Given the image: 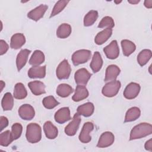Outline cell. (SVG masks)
Masks as SVG:
<instances>
[{"instance_id": "cell-1", "label": "cell", "mask_w": 152, "mask_h": 152, "mask_svg": "<svg viewBox=\"0 0 152 152\" xmlns=\"http://www.w3.org/2000/svg\"><path fill=\"white\" fill-rule=\"evenodd\" d=\"M152 133V126L150 124L143 122L135 125L131 131L129 140L140 139Z\"/></svg>"}, {"instance_id": "cell-2", "label": "cell", "mask_w": 152, "mask_h": 152, "mask_svg": "<svg viewBox=\"0 0 152 152\" xmlns=\"http://www.w3.org/2000/svg\"><path fill=\"white\" fill-rule=\"evenodd\" d=\"M26 137L30 143H37L42 138V128L36 123H30L27 126Z\"/></svg>"}, {"instance_id": "cell-3", "label": "cell", "mask_w": 152, "mask_h": 152, "mask_svg": "<svg viewBox=\"0 0 152 152\" xmlns=\"http://www.w3.org/2000/svg\"><path fill=\"white\" fill-rule=\"evenodd\" d=\"M121 87V84L119 81H109L103 86L102 93L106 97H112L118 94Z\"/></svg>"}, {"instance_id": "cell-4", "label": "cell", "mask_w": 152, "mask_h": 152, "mask_svg": "<svg viewBox=\"0 0 152 152\" xmlns=\"http://www.w3.org/2000/svg\"><path fill=\"white\" fill-rule=\"evenodd\" d=\"M91 51L81 49L75 51L72 55V62L75 66L87 62L91 57Z\"/></svg>"}, {"instance_id": "cell-5", "label": "cell", "mask_w": 152, "mask_h": 152, "mask_svg": "<svg viewBox=\"0 0 152 152\" xmlns=\"http://www.w3.org/2000/svg\"><path fill=\"white\" fill-rule=\"evenodd\" d=\"M71 71V68L66 59H64L58 65L56 70V75L59 80H65L69 77Z\"/></svg>"}, {"instance_id": "cell-6", "label": "cell", "mask_w": 152, "mask_h": 152, "mask_svg": "<svg viewBox=\"0 0 152 152\" xmlns=\"http://www.w3.org/2000/svg\"><path fill=\"white\" fill-rule=\"evenodd\" d=\"M92 74L84 68L78 69L74 74V79L77 85L86 86Z\"/></svg>"}, {"instance_id": "cell-7", "label": "cell", "mask_w": 152, "mask_h": 152, "mask_svg": "<svg viewBox=\"0 0 152 152\" xmlns=\"http://www.w3.org/2000/svg\"><path fill=\"white\" fill-rule=\"evenodd\" d=\"M77 113H75L72 118V120L71 122H70L65 128V133L68 135V136H74L80 124V122L81 121V119Z\"/></svg>"}, {"instance_id": "cell-8", "label": "cell", "mask_w": 152, "mask_h": 152, "mask_svg": "<svg viewBox=\"0 0 152 152\" xmlns=\"http://www.w3.org/2000/svg\"><path fill=\"white\" fill-rule=\"evenodd\" d=\"M93 129L94 125L91 122H86L83 125L81 132L79 135V140L83 143L89 142L91 140V137L90 135V133L93 130Z\"/></svg>"}, {"instance_id": "cell-9", "label": "cell", "mask_w": 152, "mask_h": 152, "mask_svg": "<svg viewBox=\"0 0 152 152\" xmlns=\"http://www.w3.org/2000/svg\"><path fill=\"white\" fill-rule=\"evenodd\" d=\"M140 86L136 83H130L125 87L124 91V96L129 100L135 99L138 95L140 91Z\"/></svg>"}, {"instance_id": "cell-10", "label": "cell", "mask_w": 152, "mask_h": 152, "mask_svg": "<svg viewBox=\"0 0 152 152\" xmlns=\"http://www.w3.org/2000/svg\"><path fill=\"white\" fill-rule=\"evenodd\" d=\"M103 52L108 59H115L117 58L119 55V48L117 41L115 40L112 41L109 45L104 48Z\"/></svg>"}, {"instance_id": "cell-11", "label": "cell", "mask_w": 152, "mask_h": 152, "mask_svg": "<svg viewBox=\"0 0 152 152\" xmlns=\"http://www.w3.org/2000/svg\"><path fill=\"white\" fill-rule=\"evenodd\" d=\"M18 113L22 119L26 121L31 120L35 115L34 108L28 104H24L21 106L18 109Z\"/></svg>"}, {"instance_id": "cell-12", "label": "cell", "mask_w": 152, "mask_h": 152, "mask_svg": "<svg viewBox=\"0 0 152 152\" xmlns=\"http://www.w3.org/2000/svg\"><path fill=\"white\" fill-rule=\"evenodd\" d=\"M114 140V135L111 132H104L100 135L97 144V147L99 148L107 147L113 143Z\"/></svg>"}, {"instance_id": "cell-13", "label": "cell", "mask_w": 152, "mask_h": 152, "mask_svg": "<svg viewBox=\"0 0 152 152\" xmlns=\"http://www.w3.org/2000/svg\"><path fill=\"white\" fill-rule=\"evenodd\" d=\"M55 121L60 124L69 121L71 118L70 110L68 107H64L57 110L54 115Z\"/></svg>"}, {"instance_id": "cell-14", "label": "cell", "mask_w": 152, "mask_h": 152, "mask_svg": "<svg viewBox=\"0 0 152 152\" xmlns=\"http://www.w3.org/2000/svg\"><path fill=\"white\" fill-rule=\"evenodd\" d=\"M48 8V5L45 4H41L28 12L27 14V17L32 20L37 21L43 17Z\"/></svg>"}, {"instance_id": "cell-15", "label": "cell", "mask_w": 152, "mask_h": 152, "mask_svg": "<svg viewBox=\"0 0 152 152\" xmlns=\"http://www.w3.org/2000/svg\"><path fill=\"white\" fill-rule=\"evenodd\" d=\"M121 69L116 65H109L106 69L105 73V82H109L112 81L116 80V78L120 74Z\"/></svg>"}, {"instance_id": "cell-16", "label": "cell", "mask_w": 152, "mask_h": 152, "mask_svg": "<svg viewBox=\"0 0 152 152\" xmlns=\"http://www.w3.org/2000/svg\"><path fill=\"white\" fill-rule=\"evenodd\" d=\"M30 52L31 50L24 49L21 50L18 53L16 58V65L18 71H20L25 66Z\"/></svg>"}, {"instance_id": "cell-17", "label": "cell", "mask_w": 152, "mask_h": 152, "mask_svg": "<svg viewBox=\"0 0 152 152\" xmlns=\"http://www.w3.org/2000/svg\"><path fill=\"white\" fill-rule=\"evenodd\" d=\"M28 86L31 93L35 96H40L46 93L45 85L40 81H33L28 83Z\"/></svg>"}, {"instance_id": "cell-18", "label": "cell", "mask_w": 152, "mask_h": 152, "mask_svg": "<svg viewBox=\"0 0 152 152\" xmlns=\"http://www.w3.org/2000/svg\"><path fill=\"white\" fill-rule=\"evenodd\" d=\"M43 130L46 137L48 139L53 140L56 138L58 136V128L50 121H46L44 124Z\"/></svg>"}, {"instance_id": "cell-19", "label": "cell", "mask_w": 152, "mask_h": 152, "mask_svg": "<svg viewBox=\"0 0 152 152\" xmlns=\"http://www.w3.org/2000/svg\"><path fill=\"white\" fill-rule=\"evenodd\" d=\"M27 74L31 78H43L46 75V65L33 66L28 69Z\"/></svg>"}, {"instance_id": "cell-20", "label": "cell", "mask_w": 152, "mask_h": 152, "mask_svg": "<svg viewBox=\"0 0 152 152\" xmlns=\"http://www.w3.org/2000/svg\"><path fill=\"white\" fill-rule=\"evenodd\" d=\"M26 43V38L22 33H15L11 38L10 47L13 49L21 48Z\"/></svg>"}, {"instance_id": "cell-21", "label": "cell", "mask_w": 152, "mask_h": 152, "mask_svg": "<svg viewBox=\"0 0 152 152\" xmlns=\"http://www.w3.org/2000/svg\"><path fill=\"white\" fill-rule=\"evenodd\" d=\"M94 104L91 102H87L78 107L77 113L79 115H82L85 117H89L94 112Z\"/></svg>"}, {"instance_id": "cell-22", "label": "cell", "mask_w": 152, "mask_h": 152, "mask_svg": "<svg viewBox=\"0 0 152 152\" xmlns=\"http://www.w3.org/2000/svg\"><path fill=\"white\" fill-rule=\"evenodd\" d=\"M88 96V91L87 88L84 86L77 85L72 99L74 102H80L86 99Z\"/></svg>"}, {"instance_id": "cell-23", "label": "cell", "mask_w": 152, "mask_h": 152, "mask_svg": "<svg viewBox=\"0 0 152 152\" xmlns=\"http://www.w3.org/2000/svg\"><path fill=\"white\" fill-rule=\"evenodd\" d=\"M103 65V59L99 52H95L92 57V60L90 62V66L93 72L96 73L99 72Z\"/></svg>"}, {"instance_id": "cell-24", "label": "cell", "mask_w": 152, "mask_h": 152, "mask_svg": "<svg viewBox=\"0 0 152 152\" xmlns=\"http://www.w3.org/2000/svg\"><path fill=\"white\" fill-rule=\"evenodd\" d=\"M45 58L44 53L39 50H36L33 53L29 59V64L33 66H39L45 61Z\"/></svg>"}, {"instance_id": "cell-25", "label": "cell", "mask_w": 152, "mask_h": 152, "mask_svg": "<svg viewBox=\"0 0 152 152\" xmlns=\"http://www.w3.org/2000/svg\"><path fill=\"white\" fill-rule=\"evenodd\" d=\"M112 34V29L106 28L102 31L97 33V34L96 36L94 38V42L98 45H102L109 39Z\"/></svg>"}, {"instance_id": "cell-26", "label": "cell", "mask_w": 152, "mask_h": 152, "mask_svg": "<svg viewBox=\"0 0 152 152\" xmlns=\"http://www.w3.org/2000/svg\"><path fill=\"white\" fill-rule=\"evenodd\" d=\"M121 46L123 54L125 56H129L136 49V46L132 42L124 39L121 41Z\"/></svg>"}, {"instance_id": "cell-27", "label": "cell", "mask_w": 152, "mask_h": 152, "mask_svg": "<svg viewBox=\"0 0 152 152\" xmlns=\"http://www.w3.org/2000/svg\"><path fill=\"white\" fill-rule=\"evenodd\" d=\"M141 115L140 109L137 107H132L129 109L126 114L125 117L124 122H132L137 119Z\"/></svg>"}, {"instance_id": "cell-28", "label": "cell", "mask_w": 152, "mask_h": 152, "mask_svg": "<svg viewBox=\"0 0 152 152\" xmlns=\"http://www.w3.org/2000/svg\"><path fill=\"white\" fill-rule=\"evenodd\" d=\"M71 26L67 23L61 24L56 30V36L60 39H65L71 33Z\"/></svg>"}, {"instance_id": "cell-29", "label": "cell", "mask_w": 152, "mask_h": 152, "mask_svg": "<svg viewBox=\"0 0 152 152\" xmlns=\"http://www.w3.org/2000/svg\"><path fill=\"white\" fill-rule=\"evenodd\" d=\"M27 91L24 84L21 83H18L15 84L14 89L13 96L16 99H23L26 97Z\"/></svg>"}, {"instance_id": "cell-30", "label": "cell", "mask_w": 152, "mask_h": 152, "mask_svg": "<svg viewBox=\"0 0 152 152\" xmlns=\"http://www.w3.org/2000/svg\"><path fill=\"white\" fill-rule=\"evenodd\" d=\"M151 56L152 53L150 49H143L137 56V62L141 66H143L151 59Z\"/></svg>"}, {"instance_id": "cell-31", "label": "cell", "mask_w": 152, "mask_h": 152, "mask_svg": "<svg viewBox=\"0 0 152 152\" xmlns=\"http://www.w3.org/2000/svg\"><path fill=\"white\" fill-rule=\"evenodd\" d=\"M2 107L4 110H11L14 106L13 96L11 93H6L1 101Z\"/></svg>"}, {"instance_id": "cell-32", "label": "cell", "mask_w": 152, "mask_h": 152, "mask_svg": "<svg viewBox=\"0 0 152 152\" xmlns=\"http://www.w3.org/2000/svg\"><path fill=\"white\" fill-rule=\"evenodd\" d=\"M73 88L69 84L62 83L60 84L56 88V94L61 97H66L72 92Z\"/></svg>"}, {"instance_id": "cell-33", "label": "cell", "mask_w": 152, "mask_h": 152, "mask_svg": "<svg viewBox=\"0 0 152 152\" xmlns=\"http://www.w3.org/2000/svg\"><path fill=\"white\" fill-rule=\"evenodd\" d=\"M98 18V12L95 10H91L87 12L84 18V26L89 27L92 26Z\"/></svg>"}, {"instance_id": "cell-34", "label": "cell", "mask_w": 152, "mask_h": 152, "mask_svg": "<svg viewBox=\"0 0 152 152\" xmlns=\"http://www.w3.org/2000/svg\"><path fill=\"white\" fill-rule=\"evenodd\" d=\"M13 141L11 132L9 130H7L0 134V145L1 146L7 147Z\"/></svg>"}, {"instance_id": "cell-35", "label": "cell", "mask_w": 152, "mask_h": 152, "mask_svg": "<svg viewBox=\"0 0 152 152\" xmlns=\"http://www.w3.org/2000/svg\"><path fill=\"white\" fill-rule=\"evenodd\" d=\"M69 1H65V0H61L58 1L55 5L51 14L50 15V18H52L57 14H58L59 12H61L64 8L67 5Z\"/></svg>"}, {"instance_id": "cell-36", "label": "cell", "mask_w": 152, "mask_h": 152, "mask_svg": "<svg viewBox=\"0 0 152 152\" xmlns=\"http://www.w3.org/2000/svg\"><path fill=\"white\" fill-rule=\"evenodd\" d=\"M42 103L46 109H52L57 106L59 104V102H58L53 96H49L43 99Z\"/></svg>"}, {"instance_id": "cell-37", "label": "cell", "mask_w": 152, "mask_h": 152, "mask_svg": "<svg viewBox=\"0 0 152 152\" xmlns=\"http://www.w3.org/2000/svg\"><path fill=\"white\" fill-rule=\"evenodd\" d=\"M115 26V23L113 18L109 16L103 17L98 24L99 28H112Z\"/></svg>"}, {"instance_id": "cell-38", "label": "cell", "mask_w": 152, "mask_h": 152, "mask_svg": "<svg viewBox=\"0 0 152 152\" xmlns=\"http://www.w3.org/2000/svg\"><path fill=\"white\" fill-rule=\"evenodd\" d=\"M23 131V126L19 123H15L11 127V136L13 140H17L21 135Z\"/></svg>"}, {"instance_id": "cell-39", "label": "cell", "mask_w": 152, "mask_h": 152, "mask_svg": "<svg viewBox=\"0 0 152 152\" xmlns=\"http://www.w3.org/2000/svg\"><path fill=\"white\" fill-rule=\"evenodd\" d=\"M0 55H3L5 54L9 49V46L4 40H0Z\"/></svg>"}, {"instance_id": "cell-40", "label": "cell", "mask_w": 152, "mask_h": 152, "mask_svg": "<svg viewBox=\"0 0 152 152\" xmlns=\"http://www.w3.org/2000/svg\"><path fill=\"white\" fill-rule=\"evenodd\" d=\"M8 125V120L7 118L1 116L0 117V128L1 131H2L5 128H6Z\"/></svg>"}, {"instance_id": "cell-41", "label": "cell", "mask_w": 152, "mask_h": 152, "mask_svg": "<svg viewBox=\"0 0 152 152\" xmlns=\"http://www.w3.org/2000/svg\"><path fill=\"white\" fill-rule=\"evenodd\" d=\"M144 147L146 150H148L150 151H152V140L151 139H150L146 141L144 145Z\"/></svg>"}, {"instance_id": "cell-42", "label": "cell", "mask_w": 152, "mask_h": 152, "mask_svg": "<svg viewBox=\"0 0 152 152\" xmlns=\"http://www.w3.org/2000/svg\"><path fill=\"white\" fill-rule=\"evenodd\" d=\"M144 6L147 8H151L152 7V0H145L144 1Z\"/></svg>"}, {"instance_id": "cell-43", "label": "cell", "mask_w": 152, "mask_h": 152, "mask_svg": "<svg viewBox=\"0 0 152 152\" xmlns=\"http://www.w3.org/2000/svg\"><path fill=\"white\" fill-rule=\"evenodd\" d=\"M140 1H138V0H128V2L131 4H137L138 3L140 2Z\"/></svg>"}, {"instance_id": "cell-44", "label": "cell", "mask_w": 152, "mask_h": 152, "mask_svg": "<svg viewBox=\"0 0 152 152\" xmlns=\"http://www.w3.org/2000/svg\"><path fill=\"white\" fill-rule=\"evenodd\" d=\"M5 83H4L3 81L1 80V91H2L4 87H5Z\"/></svg>"}, {"instance_id": "cell-45", "label": "cell", "mask_w": 152, "mask_h": 152, "mask_svg": "<svg viewBox=\"0 0 152 152\" xmlns=\"http://www.w3.org/2000/svg\"><path fill=\"white\" fill-rule=\"evenodd\" d=\"M121 2H122L121 1H115V2L116 4H119V3H121Z\"/></svg>"}]
</instances>
